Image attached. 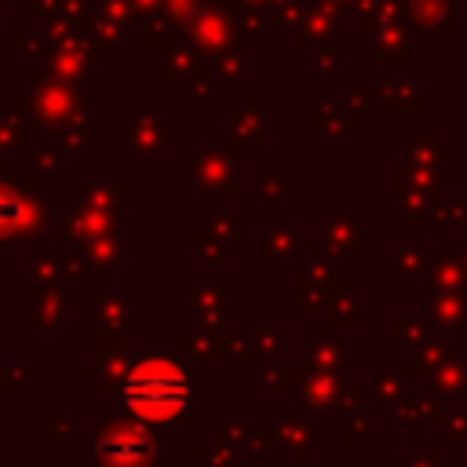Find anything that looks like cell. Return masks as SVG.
Listing matches in <instances>:
<instances>
[{"instance_id": "cell-1", "label": "cell", "mask_w": 467, "mask_h": 467, "mask_svg": "<svg viewBox=\"0 0 467 467\" xmlns=\"http://www.w3.org/2000/svg\"><path fill=\"white\" fill-rule=\"evenodd\" d=\"M128 409L146 423H168L190 405V376L164 358H150L135 365L124 379Z\"/></svg>"}, {"instance_id": "cell-2", "label": "cell", "mask_w": 467, "mask_h": 467, "mask_svg": "<svg viewBox=\"0 0 467 467\" xmlns=\"http://www.w3.org/2000/svg\"><path fill=\"white\" fill-rule=\"evenodd\" d=\"M18 215H22V204L11 193L0 190V230H7L11 223H18Z\"/></svg>"}]
</instances>
